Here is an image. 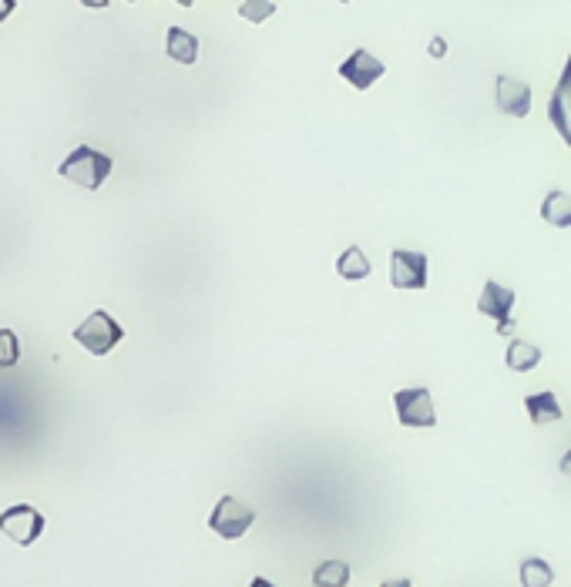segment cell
Here are the masks:
<instances>
[{
	"mask_svg": "<svg viewBox=\"0 0 571 587\" xmlns=\"http://www.w3.org/2000/svg\"><path fill=\"white\" fill-rule=\"evenodd\" d=\"M541 219L555 229H571V195L568 192H548L541 202Z\"/></svg>",
	"mask_w": 571,
	"mask_h": 587,
	"instance_id": "4fadbf2b",
	"label": "cell"
},
{
	"mask_svg": "<svg viewBox=\"0 0 571 587\" xmlns=\"http://www.w3.org/2000/svg\"><path fill=\"white\" fill-rule=\"evenodd\" d=\"M252 520H256V510L239 504L236 497H222L209 514V530L212 534H219L222 541H239V537L252 527Z\"/></svg>",
	"mask_w": 571,
	"mask_h": 587,
	"instance_id": "3957f363",
	"label": "cell"
},
{
	"mask_svg": "<svg viewBox=\"0 0 571 587\" xmlns=\"http://www.w3.org/2000/svg\"><path fill=\"white\" fill-rule=\"evenodd\" d=\"M165 51H168V58H172V61L195 64V61H199V37L189 34V31H182V27H168Z\"/></svg>",
	"mask_w": 571,
	"mask_h": 587,
	"instance_id": "8fae6325",
	"label": "cell"
},
{
	"mask_svg": "<svg viewBox=\"0 0 571 587\" xmlns=\"http://www.w3.org/2000/svg\"><path fill=\"white\" fill-rule=\"evenodd\" d=\"M111 168H115V162H111L105 151H95V148H88V145H78L61 162L58 175L68 178V182H74V185L88 188V192H98V188L105 185V178L111 175Z\"/></svg>",
	"mask_w": 571,
	"mask_h": 587,
	"instance_id": "6da1fadb",
	"label": "cell"
},
{
	"mask_svg": "<svg viewBox=\"0 0 571 587\" xmlns=\"http://www.w3.org/2000/svg\"><path fill=\"white\" fill-rule=\"evenodd\" d=\"M239 14L246 17V21H252V24H262L266 17L276 14V4H242Z\"/></svg>",
	"mask_w": 571,
	"mask_h": 587,
	"instance_id": "d6986e66",
	"label": "cell"
},
{
	"mask_svg": "<svg viewBox=\"0 0 571 587\" xmlns=\"http://www.w3.org/2000/svg\"><path fill=\"white\" fill-rule=\"evenodd\" d=\"M383 587H414V584H410L407 577H404V581H387V584H383Z\"/></svg>",
	"mask_w": 571,
	"mask_h": 587,
	"instance_id": "cb8c5ba5",
	"label": "cell"
},
{
	"mask_svg": "<svg viewBox=\"0 0 571 587\" xmlns=\"http://www.w3.org/2000/svg\"><path fill=\"white\" fill-rule=\"evenodd\" d=\"M249 587H276L273 581H266V577H252V584Z\"/></svg>",
	"mask_w": 571,
	"mask_h": 587,
	"instance_id": "603a6c76",
	"label": "cell"
},
{
	"mask_svg": "<svg viewBox=\"0 0 571 587\" xmlns=\"http://www.w3.org/2000/svg\"><path fill=\"white\" fill-rule=\"evenodd\" d=\"M336 272H340L346 282H363L373 269H370V259L363 255L360 245H353V249H346L340 259H336Z\"/></svg>",
	"mask_w": 571,
	"mask_h": 587,
	"instance_id": "9a60e30c",
	"label": "cell"
},
{
	"mask_svg": "<svg viewBox=\"0 0 571 587\" xmlns=\"http://www.w3.org/2000/svg\"><path fill=\"white\" fill-rule=\"evenodd\" d=\"M514 302H518V292L504 289V286H498V282L488 279V282H484V289H481V299H477V312L498 323V336H508L511 333Z\"/></svg>",
	"mask_w": 571,
	"mask_h": 587,
	"instance_id": "52a82bcc",
	"label": "cell"
},
{
	"mask_svg": "<svg viewBox=\"0 0 571 587\" xmlns=\"http://www.w3.org/2000/svg\"><path fill=\"white\" fill-rule=\"evenodd\" d=\"M504 363H508V369H514V373H531V369L541 363V349L524 343V339H511L508 353H504Z\"/></svg>",
	"mask_w": 571,
	"mask_h": 587,
	"instance_id": "5bb4252c",
	"label": "cell"
},
{
	"mask_svg": "<svg viewBox=\"0 0 571 587\" xmlns=\"http://www.w3.org/2000/svg\"><path fill=\"white\" fill-rule=\"evenodd\" d=\"M0 530H4L17 547H31L37 537L44 534V514L31 504H17L0 514Z\"/></svg>",
	"mask_w": 571,
	"mask_h": 587,
	"instance_id": "277c9868",
	"label": "cell"
},
{
	"mask_svg": "<svg viewBox=\"0 0 571 587\" xmlns=\"http://www.w3.org/2000/svg\"><path fill=\"white\" fill-rule=\"evenodd\" d=\"M393 403H397V420L404 426H414V430L437 426L434 400H430V393L424 390V386H417V390H397Z\"/></svg>",
	"mask_w": 571,
	"mask_h": 587,
	"instance_id": "8992f818",
	"label": "cell"
},
{
	"mask_svg": "<svg viewBox=\"0 0 571 587\" xmlns=\"http://www.w3.org/2000/svg\"><path fill=\"white\" fill-rule=\"evenodd\" d=\"M528 416L535 426H548V423H558L561 420V406L555 400V393L545 390V393H531L528 400Z\"/></svg>",
	"mask_w": 571,
	"mask_h": 587,
	"instance_id": "7c38bea8",
	"label": "cell"
},
{
	"mask_svg": "<svg viewBox=\"0 0 571 587\" xmlns=\"http://www.w3.org/2000/svg\"><path fill=\"white\" fill-rule=\"evenodd\" d=\"M350 584V564L346 561H323L313 571V587H346Z\"/></svg>",
	"mask_w": 571,
	"mask_h": 587,
	"instance_id": "e0dca14e",
	"label": "cell"
},
{
	"mask_svg": "<svg viewBox=\"0 0 571 587\" xmlns=\"http://www.w3.org/2000/svg\"><path fill=\"white\" fill-rule=\"evenodd\" d=\"M498 108L508 118H528L531 115V88L524 81H514L508 74L498 78Z\"/></svg>",
	"mask_w": 571,
	"mask_h": 587,
	"instance_id": "30bf717a",
	"label": "cell"
},
{
	"mask_svg": "<svg viewBox=\"0 0 571 587\" xmlns=\"http://www.w3.org/2000/svg\"><path fill=\"white\" fill-rule=\"evenodd\" d=\"M558 467H561V473H565V477H571V450L565 453V457H561Z\"/></svg>",
	"mask_w": 571,
	"mask_h": 587,
	"instance_id": "7402d4cb",
	"label": "cell"
},
{
	"mask_svg": "<svg viewBox=\"0 0 571 587\" xmlns=\"http://www.w3.org/2000/svg\"><path fill=\"white\" fill-rule=\"evenodd\" d=\"M518 574H521V587H551V581H555L551 564L541 561V557H524Z\"/></svg>",
	"mask_w": 571,
	"mask_h": 587,
	"instance_id": "2e32d148",
	"label": "cell"
},
{
	"mask_svg": "<svg viewBox=\"0 0 571 587\" xmlns=\"http://www.w3.org/2000/svg\"><path fill=\"white\" fill-rule=\"evenodd\" d=\"M383 74H387V68H383V61L373 58L370 51H353L350 58L340 64V78L350 84V88H357V91L373 88V84H377Z\"/></svg>",
	"mask_w": 571,
	"mask_h": 587,
	"instance_id": "ba28073f",
	"label": "cell"
},
{
	"mask_svg": "<svg viewBox=\"0 0 571 587\" xmlns=\"http://www.w3.org/2000/svg\"><path fill=\"white\" fill-rule=\"evenodd\" d=\"M21 359V339L14 329H0V369H11Z\"/></svg>",
	"mask_w": 571,
	"mask_h": 587,
	"instance_id": "ac0fdd59",
	"label": "cell"
},
{
	"mask_svg": "<svg viewBox=\"0 0 571 587\" xmlns=\"http://www.w3.org/2000/svg\"><path fill=\"white\" fill-rule=\"evenodd\" d=\"M427 54H430L434 61H441L444 54H447V41H444V37H434V41L427 44Z\"/></svg>",
	"mask_w": 571,
	"mask_h": 587,
	"instance_id": "ffe728a7",
	"label": "cell"
},
{
	"mask_svg": "<svg viewBox=\"0 0 571 587\" xmlns=\"http://www.w3.org/2000/svg\"><path fill=\"white\" fill-rule=\"evenodd\" d=\"M390 286L404 289V292L427 289V255L393 249V255H390Z\"/></svg>",
	"mask_w": 571,
	"mask_h": 587,
	"instance_id": "5b68a950",
	"label": "cell"
},
{
	"mask_svg": "<svg viewBox=\"0 0 571 587\" xmlns=\"http://www.w3.org/2000/svg\"><path fill=\"white\" fill-rule=\"evenodd\" d=\"M121 339H125V329H121L105 309L91 312V316L74 329V343L88 349L91 356H108Z\"/></svg>",
	"mask_w": 571,
	"mask_h": 587,
	"instance_id": "7a4b0ae2",
	"label": "cell"
},
{
	"mask_svg": "<svg viewBox=\"0 0 571 587\" xmlns=\"http://www.w3.org/2000/svg\"><path fill=\"white\" fill-rule=\"evenodd\" d=\"M548 118L555 131L561 135V141L571 148V58L565 64V71H561V81L555 94H551V104H548Z\"/></svg>",
	"mask_w": 571,
	"mask_h": 587,
	"instance_id": "9c48e42d",
	"label": "cell"
},
{
	"mask_svg": "<svg viewBox=\"0 0 571 587\" xmlns=\"http://www.w3.org/2000/svg\"><path fill=\"white\" fill-rule=\"evenodd\" d=\"M11 11H14V0H0V21H7Z\"/></svg>",
	"mask_w": 571,
	"mask_h": 587,
	"instance_id": "44dd1931",
	"label": "cell"
}]
</instances>
